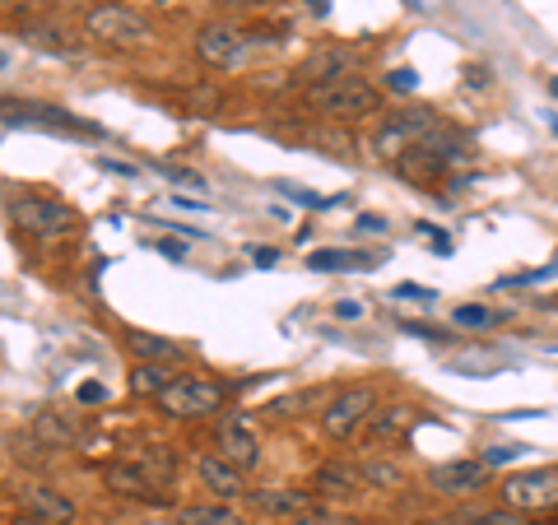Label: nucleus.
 <instances>
[{
  "label": "nucleus",
  "instance_id": "f257e3e1",
  "mask_svg": "<svg viewBox=\"0 0 558 525\" xmlns=\"http://www.w3.org/2000/svg\"><path fill=\"white\" fill-rule=\"evenodd\" d=\"M457 163H465V135L451 131V126H438V131L424 139V145H414L410 154H400L396 172L410 186H424L428 191V186H438Z\"/></svg>",
  "mask_w": 558,
  "mask_h": 525
},
{
  "label": "nucleus",
  "instance_id": "f03ea898",
  "mask_svg": "<svg viewBox=\"0 0 558 525\" xmlns=\"http://www.w3.org/2000/svg\"><path fill=\"white\" fill-rule=\"evenodd\" d=\"M84 33L108 47H145L154 42V24L131 5H112V0H94L84 10Z\"/></svg>",
  "mask_w": 558,
  "mask_h": 525
},
{
  "label": "nucleus",
  "instance_id": "7ed1b4c3",
  "mask_svg": "<svg viewBox=\"0 0 558 525\" xmlns=\"http://www.w3.org/2000/svg\"><path fill=\"white\" fill-rule=\"evenodd\" d=\"M10 219L24 237H38V242H65L80 233V215L61 200H47V196H24L10 205Z\"/></svg>",
  "mask_w": 558,
  "mask_h": 525
},
{
  "label": "nucleus",
  "instance_id": "20e7f679",
  "mask_svg": "<svg viewBox=\"0 0 558 525\" xmlns=\"http://www.w3.org/2000/svg\"><path fill=\"white\" fill-rule=\"evenodd\" d=\"M307 102L317 108L322 117L330 121H359V117H373L381 108V94L373 89L368 80L359 75H344V80H330V84H317L307 89Z\"/></svg>",
  "mask_w": 558,
  "mask_h": 525
},
{
  "label": "nucleus",
  "instance_id": "39448f33",
  "mask_svg": "<svg viewBox=\"0 0 558 525\" xmlns=\"http://www.w3.org/2000/svg\"><path fill=\"white\" fill-rule=\"evenodd\" d=\"M223 400H229V387H223V381H215V377H178L159 395V410L168 418H205V414H219Z\"/></svg>",
  "mask_w": 558,
  "mask_h": 525
},
{
  "label": "nucleus",
  "instance_id": "423d86ee",
  "mask_svg": "<svg viewBox=\"0 0 558 525\" xmlns=\"http://www.w3.org/2000/svg\"><path fill=\"white\" fill-rule=\"evenodd\" d=\"M502 506L512 512H549L558 506V465H535V469H521V475L502 479Z\"/></svg>",
  "mask_w": 558,
  "mask_h": 525
},
{
  "label": "nucleus",
  "instance_id": "0eeeda50",
  "mask_svg": "<svg viewBox=\"0 0 558 525\" xmlns=\"http://www.w3.org/2000/svg\"><path fill=\"white\" fill-rule=\"evenodd\" d=\"M438 126H442V121H438V112H433V108H405V112H396L387 126L377 131L373 145H377L381 159H391V163H396L400 154H410L414 145H424V139L438 131Z\"/></svg>",
  "mask_w": 558,
  "mask_h": 525
},
{
  "label": "nucleus",
  "instance_id": "6e6552de",
  "mask_svg": "<svg viewBox=\"0 0 558 525\" xmlns=\"http://www.w3.org/2000/svg\"><path fill=\"white\" fill-rule=\"evenodd\" d=\"M377 414V387H349L326 405L322 414V432L336 437V442H349L359 428H368V418Z\"/></svg>",
  "mask_w": 558,
  "mask_h": 525
},
{
  "label": "nucleus",
  "instance_id": "1a4fd4ad",
  "mask_svg": "<svg viewBox=\"0 0 558 525\" xmlns=\"http://www.w3.org/2000/svg\"><path fill=\"white\" fill-rule=\"evenodd\" d=\"M196 57L215 70H238L247 61V33L233 24H209L196 33Z\"/></svg>",
  "mask_w": 558,
  "mask_h": 525
},
{
  "label": "nucleus",
  "instance_id": "9d476101",
  "mask_svg": "<svg viewBox=\"0 0 558 525\" xmlns=\"http://www.w3.org/2000/svg\"><path fill=\"white\" fill-rule=\"evenodd\" d=\"M484 479H488V465L484 461H447V465H433L428 469L433 493H442V498H470V493H480Z\"/></svg>",
  "mask_w": 558,
  "mask_h": 525
},
{
  "label": "nucleus",
  "instance_id": "9b49d317",
  "mask_svg": "<svg viewBox=\"0 0 558 525\" xmlns=\"http://www.w3.org/2000/svg\"><path fill=\"white\" fill-rule=\"evenodd\" d=\"M215 447H219V456H223V461L242 469V475L260 465V442H256V432L242 424V418H223V424H219V437H215Z\"/></svg>",
  "mask_w": 558,
  "mask_h": 525
},
{
  "label": "nucleus",
  "instance_id": "f8f14e48",
  "mask_svg": "<svg viewBox=\"0 0 558 525\" xmlns=\"http://www.w3.org/2000/svg\"><path fill=\"white\" fill-rule=\"evenodd\" d=\"M102 479H108V488H112V493H121V498H140V502H154V506L163 502V484L154 479L145 465H135L131 456L108 465V475H102Z\"/></svg>",
  "mask_w": 558,
  "mask_h": 525
},
{
  "label": "nucleus",
  "instance_id": "ddd939ff",
  "mask_svg": "<svg viewBox=\"0 0 558 525\" xmlns=\"http://www.w3.org/2000/svg\"><path fill=\"white\" fill-rule=\"evenodd\" d=\"M354 47H322V51H312V57L303 61L299 70V80H307V89H317V84H330V80H344V75H354Z\"/></svg>",
  "mask_w": 558,
  "mask_h": 525
},
{
  "label": "nucleus",
  "instance_id": "4468645a",
  "mask_svg": "<svg viewBox=\"0 0 558 525\" xmlns=\"http://www.w3.org/2000/svg\"><path fill=\"white\" fill-rule=\"evenodd\" d=\"M20 506L28 516L51 521V525H70V521H75V502H70L65 493H57V488H47V484H24L20 488Z\"/></svg>",
  "mask_w": 558,
  "mask_h": 525
},
{
  "label": "nucleus",
  "instance_id": "2eb2a0df",
  "mask_svg": "<svg viewBox=\"0 0 558 525\" xmlns=\"http://www.w3.org/2000/svg\"><path fill=\"white\" fill-rule=\"evenodd\" d=\"M418 424V410L410 405H387V410H377L368 418V442L373 447H387V442H405V437L414 432Z\"/></svg>",
  "mask_w": 558,
  "mask_h": 525
},
{
  "label": "nucleus",
  "instance_id": "dca6fc26",
  "mask_svg": "<svg viewBox=\"0 0 558 525\" xmlns=\"http://www.w3.org/2000/svg\"><path fill=\"white\" fill-rule=\"evenodd\" d=\"M196 475H201V484H205L219 502L242 498V469L229 465L223 456H201V461H196Z\"/></svg>",
  "mask_w": 558,
  "mask_h": 525
},
{
  "label": "nucleus",
  "instance_id": "f3484780",
  "mask_svg": "<svg viewBox=\"0 0 558 525\" xmlns=\"http://www.w3.org/2000/svg\"><path fill=\"white\" fill-rule=\"evenodd\" d=\"M252 502L260 506V512L284 516V521L312 512V493H307V488H260V493H252Z\"/></svg>",
  "mask_w": 558,
  "mask_h": 525
},
{
  "label": "nucleus",
  "instance_id": "a211bd4d",
  "mask_svg": "<svg viewBox=\"0 0 558 525\" xmlns=\"http://www.w3.org/2000/svg\"><path fill=\"white\" fill-rule=\"evenodd\" d=\"M126 349H131L140 363H182V358H186L182 344H172V340H163V335H145V330H131Z\"/></svg>",
  "mask_w": 558,
  "mask_h": 525
},
{
  "label": "nucleus",
  "instance_id": "6ab92c4d",
  "mask_svg": "<svg viewBox=\"0 0 558 525\" xmlns=\"http://www.w3.org/2000/svg\"><path fill=\"white\" fill-rule=\"evenodd\" d=\"M178 525H242V512L233 502H191L178 512Z\"/></svg>",
  "mask_w": 558,
  "mask_h": 525
},
{
  "label": "nucleus",
  "instance_id": "aec40b11",
  "mask_svg": "<svg viewBox=\"0 0 558 525\" xmlns=\"http://www.w3.org/2000/svg\"><path fill=\"white\" fill-rule=\"evenodd\" d=\"M172 381H178V377L168 373V363H135L131 367V395H154V400H159Z\"/></svg>",
  "mask_w": 558,
  "mask_h": 525
},
{
  "label": "nucleus",
  "instance_id": "412c9836",
  "mask_svg": "<svg viewBox=\"0 0 558 525\" xmlns=\"http://www.w3.org/2000/svg\"><path fill=\"white\" fill-rule=\"evenodd\" d=\"M312 488H322V493H359L363 469H354V465H322L317 475H312Z\"/></svg>",
  "mask_w": 558,
  "mask_h": 525
},
{
  "label": "nucleus",
  "instance_id": "4be33fe9",
  "mask_svg": "<svg viewBox=\"0 0 558 525\" xmlns=\"http://www.w3.org/2000/svg\"><path fill=\"white\" fill-rule=\"evenodd\" d=\"M312 270H326V274H336V270H373V260L363 256V252H344V247H317L307 260Z\"/></svg>",
  "mask_w": 558,
  "mask_h": 525
},
{
  "label": "nucleus",
  "instance_id": "5701e85b",
  "mask_svg": "<svg viewBox=\"0 0 558 525\" xmlns=\"http://www.w3.org/2000/svg\"><path fill=\"white\" fill-rule=\"evenodd\" d=\"M33 432H38L47 447H75L80 442V428L65 424L61 414H38V418H33Z\"/></svg>",
  "mask_w": 558,
  "mask_h": 525
},
{
  "label": "nucleus",
  "instance_id": "b1692460",
  "mask_svg": "<svg viewBox=\"0 0 558 525\" xmlns=\"http://www.w3.org/2000/svg\"><path fill=\"white\" fill-rule=\"evenodd\" d=\"M24 33H28V38H33V42H38V47H47V51H75V38H70V33H65V28H47V24H28Z\"/></svg>",
  "mask_w": 558,
  "mask_h": 525
},
{
  "label": "nucleus",
  "instance_id": "393cba45",
  "mask_svg": "<svg viewBox=\"0 0 558 525\" xmlns=\"http://www.w3.org/2000/svg\"><path fill=\"white\" fill-rule=\"evenodd\" d=\"M279 525H363L359 516H340V512H326V506H312V512L293 516V521H279Z\"/></svg>",
  "mask_w": 558,
  "mask_h": 525
},
{
  "label": "nucleus",
  "instance_id": "a878e982",
  "mask_svg": "<svg viewBox=\"0 0 558 525\" xmlns=\"http://www.w3.org/2000/svg\"><path fill=\"white\" fill-rule=\"evenodd\" d=\"M494 321H498L494 307H480V303L457 307V326H461V330H484V326H494Z\"/></svg>",
  "mask_w": 558,
  "mask_h": 525
},
{
  "label": "nucleus",
  "instance_id": "bb28decb",
  "mask_svg": "<svg viewBox=\"0 0 558 525\" xmlns=\"http://www.w3.org/2000/svg\"><path fill=\"white\" fill-rule=\"evenodd\" d=\"M363 469V484H377V488H396L400 484V469L391 461H373V465H359Z\"/></svg>",
  "mask_w": 558,
  "mask_h": 525
},
{
  "label": "nucleus",
  "instance_id": "cd10ccee",
  "mask_svg": "<svg viewBox=\"0 0 558 525\" xmlns=\"http://www.w3.org/2000/svg\"><path fill=\"white\" fill-rule=\"evenodd\" d=\"M521 451H526V447H488V451H484V456H480V461H484L488 469H494V465H512V461L521 456Z\"/></svg>",
  "mask_w": 558,
  "mask_h": 525
},
{
  "label": "nucleus",
  "instance_id": "c85d7f7f",
  "mask_svg": "<svg viewBox=\"0 0 558 525\" xmlns=\"http://www.w3.org/2000/svg\"><path fill=\"white\" fill-rule=\"evenodd\" d=\"M414 70H391L387 75V89H396V94H414Z\"/></svg>",
  "mask_w": 558,
  "mask_h": 525
},
{
  "label": "nucleus",
  "instance_id": "c756f323",
  "mask_svg": "<svg viewBox=\"0 0 558 525\" xmlns=\"http://www.w3.org/2000/svg\"><path fill=\"white\" fill-rule=\"evenodd\" d=\"M191 108H201V112H215L219 108V89H191Z\"/></svg>",
  "mask_w": 558,
  "mask_h": 525
},
{
  "label": "nucleus",
  "instance_id": "7c9ffc66",
  "mask_svg": "<svg viewBox=\"0 0 558 525\" xmlns=\"http://www.w3.org/2000/svg\"><path fill=\"white\" fill-rule=\"evenodd\" d=\"M279 191H284V196H289V200H299V205H307V209H322V205H326L322 196H312V191H299V186H279Z\"/></svg>",
  "mask_w": 558,
  "mask_h": 525
},
{
  "label": "nucleus",
  "instance_id": "2f4dec72",
  "mask_svg": "<svg viewBox=\"0 0 558 525\" xmlns=\"http://www.w3.org/2000/svg\"><path fill=\"white\" fill-rule=\"evenodd\" d=\"M336 317H340V321H359V317H363V303H354V297H344V303L336 307Z\"/></svg>",
  "mask_w": 558,
  "mask_h": 525
},
{
  "label": "nucleus",
  "instance_id": "473e14b6",
  "mask_svg": "<svg viewBox=\"0 0 558 525\" xmlns=\"http://www.w3.org/2000/svg\"><path fill=\"white\" fill-rule=\"evenodd\" d=\"M0 10L5 14H33L38 10V0H0Z\"/></svg>",
  "mask_w": 558,
  "mask_h": 525
},
{
  "label": "nucleus",
  "instance_id": "72a5a7b5",
  "mask_svg": "<svg viewBox=\"0 0 558 525\" xmlns=\"http://www.w3.org/2000/svg\"><path fill=\"white\" fill-rule=\"evenodd\" d=\"M102 395H108V391H102L98 381H84V387H80V400H84V405H98Z\"/></svg>",
  "mask_w": 558,
  "mask_h": 525
},
{
  "label": "nucleus",
  "instance_id": "f704fd0d",
  "mask_svg": "<svg viewBox=\"0 0 558 525\" xmlns=\"http://www.w3.org/2000/svg\"><path fill=\"white\" fill-rule=\"evenodd\" d=\"M168 172V178L172 182H186V186H201V178H196V172H186V168H163Z\"/></svg>",
  "mask_w": 558,
  "mask_h": 525
},
{
  "label": "nucleus",
  "instance_id": "c9c22d12",
  "mask_svg": "<svg viewBox=\"0 0 558 525\" xmlns=\"http://www.w3.org/2000/svg\"><path fill=\"white\" fill-rule=\"evenodd\" d=\"M252 260H256V266H275L279 252L275 247H252Z\"/></svg>",
  "mask_w": 558,
  "mask_h": 525
},
{
  "label": "nucleus",
  "instance_id": "e433bc0d",
  "mask_svg": "<svg viewBox=\"0 0 558 525\" xmlns=\"http://www.w3.org/2000/svg\"><path fill=\"white\" fill-rule=\"evenodd\" d=\"M396 293H400V297H424V303H433V289H418V284H400Z\"/></svg>",
  "mask_w": 558,
  "mask_h": 525
},
{
  "label": "nucleus",
  "instance_id": "4c0bfd02",
  "mask_svg": "<svg viewBox=\"0 0 558 525\" xmlns=\"http://www.w3.org/2000/svg\"><path fill=\"white\" fill-rule=\"evenodd\" d=\"M159 252H163V256H172V260H178V256H182L186 247H182V242H172V237H163V242H159Z\"/></svg>",
  "mask_w": 558,
  "mask_h": 525
},
{
  "label": "nucleus",
  "instance_id": "58836bf2",
  "mask_svg": "<svg viewBox=\"0 0 558 525\" xmlns=\"http://www.w3.org/2000/svg\"><path fill=\"white\" fill-rule=\"evenodd\" d=\"M359 229H363V233H381V219H377V215H363Z\"/></svg>",
  "mask_w": 558,
  "mask_h": 525
},
{
  "label": "nucleus",
  "instance_id": "ea45409f",
  "mask_svg": "<svg viewBox=\"0 0 558 525\" xmlns=\"http://www.w3.org/2000/svg\"><path fill=\"white\" fill-rule=\"evenodd\" d=\"M303 5H307L312 14H330V0H303Z\"/></svg>",
  "mask_w": 558,
  "mask_h": 525
},
{
  "label": "nucleus",
  "instance_id": "a19ab883",
  "mask_svg": "<svg viewBox=\"0 0 558 525\" xmlns=\"http://www.w3.org/2000/svg\"><path fill=\"white\" fill-rule=\"evenodd\" d=\"M428 237H433V252H442V256H447V252H451V242H447V237H442V233H428Z\"/></svg>",
  "mask_w": 558,
  "mask_h": 525
},
{
  "label": "nucleus",
  "instance_id": "79ce46f5",
  "mask_svg": "<svg viewBox=\"0 0 558 525\" xmlns=\"http://www.w3.org/2000/svg\"><path fill=\"white\" fill-rule=\"evenodd\" d=\"M14 525H51V521H38V516H24V521H14Z\"/></svg>",
  "mask_w": 558,
  "mask_h": 525
},
{
  "label": "nucleus",
  "instance_id": "37998d69",
  "mask_svg": "<svg viewBox=\"0 0 558 525\" xmlns=\"http://www.w3.org/2000/svg\"><path fill=\"white\" fill-rule=\"evenodd\" d=\"M433 525H470L465 516H457V521H433Z\"/></svg>",
  "mask_w": 558,
  "mask_h": 525
},
{
  "label": "nucleus",
  "instance_id": "c03bdc74",
  "mask_svg": "<svg viewBox=\"0 0 558 525\" xmlns=\"http://www.w3.org/2000/svg\"><path fill=\"white\" fill-rule=\"evenodd\" d=\"M549 94H554V98H558V75H554V80H549Z\"/></svg>",
  "mask_w": 558,
  "mask_h": 525
},
{
  "label": "nucleus",
  "instance_id": "a18cd8bd",
  "mask_svg": "<svg viewBox=\"0 0 558 525\" xmlns=\"http://www.w3.org/2000/svg\"><path fill=\"white\" fill-rule=\"evenodd\" d=\"M549 126H554V135H558V117H549Z\"/></svg>",
  "mask_w": 558,
  "mask_h": 525
},
{
  "label": "nucleus",
  "instance_id": "49530a36",
  "mask_svg": "<svg viewBox=\"0 0 558 525\" xmlns=\"http://www.w3.org/2000/svg\"><path fill=\"white\" fill-rule=\"evenodd\" d=\"M5 61H10V57H5V51H0V70H5Z\"/></svg>",
  "mask_w": 558,
  "mask_h": 525
}]
</instances>
